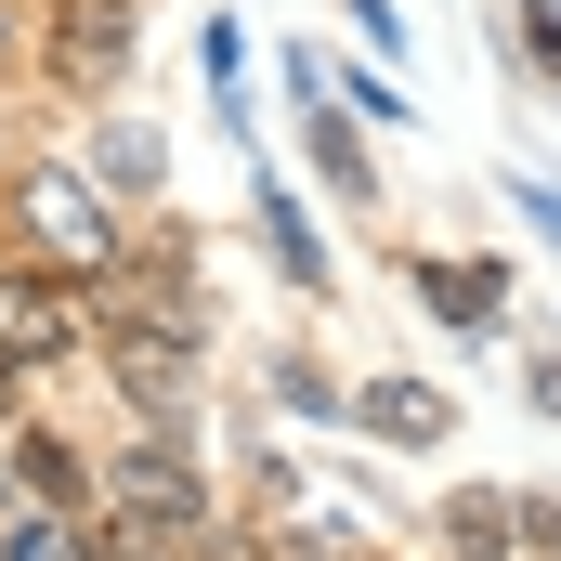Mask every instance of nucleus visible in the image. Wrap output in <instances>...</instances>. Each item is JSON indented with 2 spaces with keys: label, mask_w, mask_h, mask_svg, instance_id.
Wrapping results in <instances>:
<instances>
[{
  "label": "nucleus",
  "mask_w": 561,
  "mask_h": 561,
  "mask_svg": "<svg viewBox=\"0 0 561 561\" xmlns=\"http://www.w3.org/2000/svg\"><path fill=\"white\" fill-rule=\"evenodd\" d=\"M13 222H26V249H39L53 275H118V209H105L79 170H26V183H13Z\"/></svg>",
  "instance_id": "1"
},
{
  "label": "nucleus",
  "mask_w": 561,
  "mask_h": 561,
  "mask_svg": "<svg viewBox=\"0 0 561 561\" xmlns=\"http://www.w3.org/2000/svg\"><path fill=\"white\" fill-rule=\"evenodd\" d=\"M105 510H118V523H131V536H170V549H183V536H196V523H209V483H196V470H183V431H144L131 457H118V470H105Z\"/></svg>",
  "instance_id": "2"
},
{
  "label": "nucleus",
  "mask_w": 561,
  "mask_h": 561,
  "mask_svg": "<svg viewBox=\"0 0 561 561\" xmlns=\"http://www.w3.org/2000/svg\"><path fill=\"white\" fill-rule=\"evenodd\" d=\"M340 419L366 431V444H392V457H431V444L457 431V392H444V379H405V366H366Z\"/></svg>",
  "instance_id": "3"
},
{
  "label": "nucleus",
  "mask_w": 561,
  "mask_h": 561,
  "mask_svg": "<svg viewBox=\"0 0 561 561\" xmlns=\"http://www.w3.org/2000/svg\"><path fill=\"white\" fill-rule=\"evenodd\" d=\"M79 340H92L79 327V275H53V262L39 275H0V353L13 366H66Z\"/></svg>",
  "instance_id": "4"
},
{
  "label": "nucleus",
  "mask_w": 561,
  "mask_h": 561,
  "mask_svg": "<svg viewBox=\"0 0 561 561\" xmlns=\"http://www.w3.org/2000/svg\"><path fill=\"white\" fill-rule=\"evenodd\" d=\"M405 287H419V313H431V327H457V340L510 327V275H496V262H457V249H419V262H405Z\"/></svg>",
  "instance_id": "5"
},
{
  "label": "nucleus",
  "mask_w": 561,
  "mask_h": 561,
  "mask_svg": "<svg viewBox=\"0 0 561 561\" xmlns=\"http://www.w3.org/2000/svg\"><path fill=\"white\" fill-rule=\"evenodd\" d=\"M249 222H262V262H275V275L300 287V300H340V262H327V236H313V222L287 209V183H275V170H262V196H249Z\"/></svg>",
  "instance_id": "6"
},
{
  "label": "nucleus",
  "mask_w": 561,
  "mask_h": 561,
  "mask_svg": "<svg viewBox=\"0 0 561 561\" xmlns=\"http://www.w3.org/2000/svg\"><path fill=\"white\" fill-rule=\"evenodd\" d=\"M300 144H313V183L379 222V157H366V131H353V105H300Z\"/></svg>",
  "instance_id": "7"
},
{
  "label": "nucleus",
  "mask_w": 561,
  "mask_h": 561,
  "mask_svg": "<svg viewBox=\"0 0 561 561\" xmlns=\"http://www.w3.org/2000/svg\"><path fill=\"white\" fill-rule=\"evenodd\" d=\"M523 496L510 483H457L444 510H431V536H444V561H523V523H510Z\"/></svg>",
  "instance_id": "8"
},
{
  "label": "nucleus",
  "mask_w": 561,
  "mask_h": 561,
  "mask_svg": "<svg viewBox=\"0 0 561 561\" xmlns=\"http://www.w3.org/2000/svg\"><path fill=\"white\" fill-rule=\"evenodd\" d=\"M92 170H105V183H118V196H144V183H170V144L144 131V118H118V131L92 144Z\"/></svg>",
  "instance_id": "9"
},
{
  "label": "nucleus",
  "mask_w": 561,
  "mask_h": 561,
  "mask_svg": "<svg viewBox=\"0 0 561 561\" xmlns=\"http://www.w3.org/2000/svg\"><path fill=\"white\" fill-rule=\"evenodd\" d=\"M13 483H26L39 510H79V496H92V470H79L66 444H13Z\"/></svg>",
  "instance_id": "10"
},
{
  "label": "nucleus",
  "mask_w": 561,
  "mask_h": 561,
  "mask_svg": "<svg viewBox=\"0 0 561 561\" xmlns=\"http://www.w3.org/2000/svg\"><path fill=\"white\" fill-rule=\"evenodd\" d=\"M327 105H353L366 131H405V92H392V79H366V66H327Z\"/></svg>",
  "instance_id": "11"
},
{
  "label": "nucleus",
  "mask_w": 561,
  "mask_h": 561,
  "mask_svg": "<svg viewBox=\"0 0 561 561\" xmlns=\"http://www.w3.org/2000/svg\"><path fill=\"white\" fill-rule=\"evenodd\" d=\"M262 379H275V392H287V405H300V419H340V405H353V392H340V379H327L313 353H275Z\"/></svg>",
  "instance_id": "12"
},
{
  "label": "nucleus",
  "mask_w": 561,
  "mask_h": 561,
  "mask_svg": "<svg viewBox=\"0 0 561 561\" xmlns=\"http://www.w3.org/2000/svg\"><path fill=\"white\" fill-rule=\"evenodd\" d=\"M196 66H209V92H222V118H236V79H249V39H236V13H209V26H196Z\"/></svg>",
  "instance_id": "13"
},
{
  "label": "nucleus",
  "mask_w": 561,
  "mask_h": 561,
  "mask_svg": "<svg viewBox=\"0 0 561 561\" xmlns=\"http://www.w3.org/2000/svg\"><path fill=\"white\" fill-rule=\"evenodd\" d=\"M0 549H13V561H92V549H79V536H66V510H26V523H13Z\"/></svg>",
  "instance_id": "14"
},
{
  "label": "nucleus",
  "mask_w": 561,
  "mask_h": 561,
  "mask_svg": "<svg viewBox=\"0 0 561 561\" xmlns=\"http://www.w3.org/2000/svg\"><path fill=\"white\" fill-rule=\"evenodd\" d=\"M523 66L561 92V0H523Z\"/></svg>",
  "instance_id": "15"
},
{
  "label": "nucleus",
  "mask_w": 561,
  "mask_h": 561,
  "mask_svg": "<svg viewBox=\"0 0 561 561\" xmlns=\"http://www.w3.org/2000/svg\"><path fill=\"white\" fill-rule=\"evenodd\" d=\"M510 523H523V549H536V561H561V496H523Z\"/></svg>",
  "instance_id": "16"
},
{
  "label": "nucleus",
  "mask_w": 561,
  "mask_h": 561,
  "mask_svg": "<svg viewBox=\"0 0 561 561\" xmlns=\"http://www.w3.org/2000/svg\"><path fill=\"white\" fill-rule=\"evenodd\" d=\"M510 196H523V222H536V236L561 249V183H510Z\"/></svg>",
  "instance_id": "17"
},
{
  "label": "nucleus",
  "mask_w": 561,
  "mask_h": 561,
  "mask_svg": "<svg viewBox=\"0 0 561 561\" xmlns=\"http://www.w3.org/2000/svg\"><path fill=\"white\" fill-rule=\"evenodd\" d=\"M353 26H366L379 53H405V13H392V0H353Z\"/></svg>",
  "instance_id": "18"
},
{
  "label": "nucleus",
  "mask_w": 561,
  "mask_h": 561,
  "mask_svg": "<svg viewBox=\"0 0 561 561\" xmlns=\"http://www.w3.org/2000/svg\"><path fill=\"white\" fill-rule=\"evenodd\" d=\"M523 392H536V419H561V353H536V366H523Z\"/></svg>",
  "instance_id": "19"
},
{
  "label": "nucleus",
  "mask_w": 561,
  "mask_h": 561,
  "mask_svg": "<svg viewBox=\"0 0 561 561\" xmlns=\"http://www.w3.org/2000/svg\"><path fill=\"white\" fill-rule=\"evenodd\" d=\"M13 379H26V366H13V353H0V444H13Z\"/></svg>",
  "instance_id": "20"
}]
</instances>
